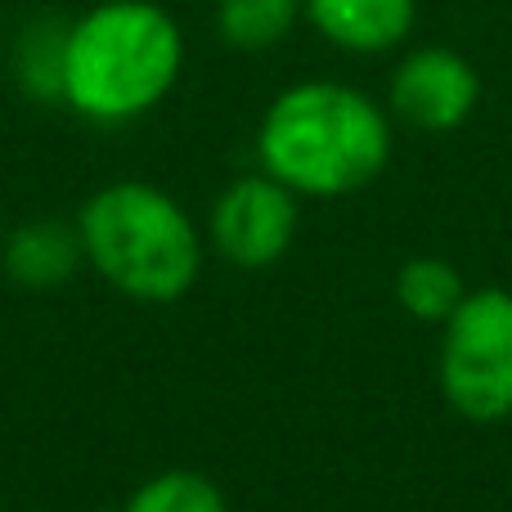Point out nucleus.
I'll return each mask as SVG.
<instances>
[{
	"label": "nucleus",
	"instance_id": "nucleus-1",
	"mask_svg": "<svg viewBox=\"0 0 512 512\" xmlns=\"http://www.w3.org/2000/svg\"><path fill=\"white\" fill-rule=\"evenodd\" d=\"M396 122L360 86L310 77L279 90L256 126V162L297 198H351L387 171Z\"/></svg>",
	"mask_w": 512,
	"mask_h": 512
},
{
	"label": "nucleus",
	"instance_id": "nucleus-2",
	"mask_svg": "<svg viewBox=\"0 0 512 512\" xmlns=\"http://www.w3.org/2000/svg\"><path fill=\"white\" fill-rule=\"evenodd\" d=\"M185 72V32L158 0H99L68 18L59 104L95 126L149 117Z\"/></svg>",
	"mask_w": 512,
	"mask_h": 512
},
{
	"label": "nucleus",
	"instance_id": "nucleus-3",
	"mask_svg": "<svg viewBox=\"0 0 512 512\" xmlns=\"http://www.w3.org/2000/svg\"><path fill=\"white\" fill-rule=\"evenodd\" d=\"M77 234L86 265L113 292L144 306H171L194 292L207 239L194 216L149 180H113L81 203Z\"/></svg>",
	"mask_w": 512,
	"mask_h": 512
},
{
	"label": "nucleus",
	"instance_id": "nucleus-4",
	"mask_svg": "<svg viewBox=\"0 0 512 512\" xmlns=\"http://www.w3.org/2000/svg\"><path fill=\"white\" fill-rule=\"evenodd\" d=\"M441 328L436 382L450 409L468 423L512 418V292L468 288Z\"/></svg>",
	"mask_w": 512,
	"mask_h": 512
},
{
	"label": "nucleus",
	"instance_id": "nucleus-5",
	"mask_svg": "<svg viewBox=\"0 0 512 512\" xmlns=\"http://www.w3.org/2000/svg\"><path fill=\"white\" fill-rule=\"evenodd\" d=\"M301 225V198L265 171L230 180L207 212V248L234 270H270L288 256Z\"/></svg>",
	"mask_w": 512,
	"mask_h": 512
},
{
	"label": "nucleus",
	"instance_id": "nucleus-6",
	"mask_svg": "<svg viewBox=\"0 0 512 512\" xmlns=\"http://www.w3.org/2000/svg\"><path fill=\"white\" fill-rule=\"evenodd\" d=\"M481 104V72L468 54L454 45H418L400 54L387 77V113L409 131L450 135L477 113Z\"/></svg>",
	"mask_w": 512,
	"mask_h": 512
},
{
	"label": "nucleus",
	"instance_id": "nucleus-7",
	"mask_svg": "<svg viewBox=\"0 0 512 512\" xmlns=\"http://www.w3.org/2000/svg\"><path fill=\"white\" fill-rule=\"evenodd\" d=\"M306 23L346 54H391L414 36L418 0H306Z\"/></svg>",
	"mask_w": 512,
	"mask_h": 512
},
{
	"label": "nucleus",
	"instance_id": "nucleus-8",
	"mask_svg": "<svg viewBox=\"0 0 512 512\" xmlns=\"http://www.w3.org/2000/svg\"><path fill=\"white\" fill-rule=\"evenodd\" d=\"M0 261H5V274L18 283V288H32V292L63 288V283L86 265L77 221L36 216V221L14 225V230H5Z\"/></svg>",
	"mask_w": 512,
	"mask_h": 512
},
{
	"label": "nucleus",
	"instance_id": "nucleus-9",
	"mask_svg": "<svg viewBox=\"0 0 512 512\" xmlns=\"http://www.w3.org/2000/svg\"><path fill=\"white\" fill-rule=\"evenodd\" d=\"M301 18H306V0H216L212 23L230 50L261 54L288 41Z\"/></svg>",
	"mask_w": 512,
	"mask_h": 512
},
{
	"label": "nucleus",
	"instance_id": "nucleus-10",
	"mask_svg": "<svg viewBox=\"0 0 512 512\" xmlns=\"http://www.w3.org/2000/svg\"><path fill=\"white\" fill-rule=\"evenodd\" d=\"M468 297V283L445 256H409L396 270V301L418 324H445Z\"/></svg>",
	"mask_w": 512,
	"mask_h": 512
},
{
	"label": "nucleus",
	"instance_id": "nucleus-11",
	"mask_svg": "<svg viewBox=\"0 0 512 512\" xmlns=\"http://www.w3.org/2000/svg\"><path fill=\"white\" fill-rule=\"evenodd\" d=\"M99 512H230L221 486L194 468H167L149 477L122 508H99Z\"/></svg>",
	"mask_w": 512,
	"mask_h": 512
},
{
	"label": "nucleus",
	"instance_id": "nucleus-12",
	"mask_svg": "<svg viewBox=\"0 0 512 512\" xmlns=\"http://www.w3.org/2000/svg\"><path fill=\"white\" fill-rule=\"evenodd\" d=\"M63 27L54 18H41L36 27H27V36L18 41V86L32 99H45V104H59V59H63Z\"/></svg>",
	"mask_w": 512,
	"mask_h": 512
},
{
	"label": "nucleus",
	"instance_id": "nucleus-13",
	"mask_svg": "<svg viewBox=\"0 0 512 512\" xmlns=\"http://www.w3.org/2000/svg\"><path fill=\"white\" fill-rule=\"evenodd\" d=\"M0 243H5V203H0Z\"/></svg>",
	"mask_w": 512,
	"mask_h": 512
}]
</instances>
